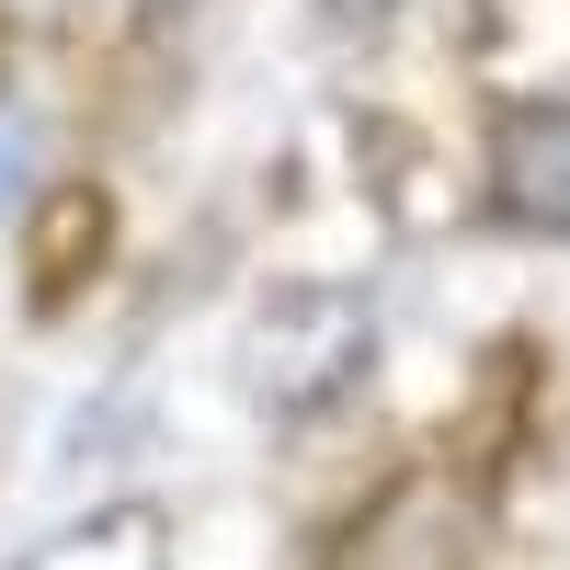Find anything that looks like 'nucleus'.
I'll return each instance as SVG.
<instances>
[{
	"mask_svg": "<svg viewBox=\"0 0 570 570\" xmlns=\"http://www.w3.org/2000/svg\"><path fill=\"white\" fill-rule=\"evenodd\" d=\"M491 195L513 228L570 240V104H513L491 126Z\"/></svg>",
	"mask_w": 570,
	"mask_h": 570,
	"instance_id": "obj_1",
	"label": "nucleus"
},
{
	"mask_svg": "<svg viewBox=\"0 0 570 570\" xmlns=\"http://www.w3.org/2000/svg\"><path fill=\"white\" fill-rule=\"evenodd\" d=\"M12 12H58V0H12Z\"/></svg>",
	"mask_w": 570,
	"mask_h": 570,
	"instance_id": "obj_2",
	"label": "nucleus"
}]
</instances>
